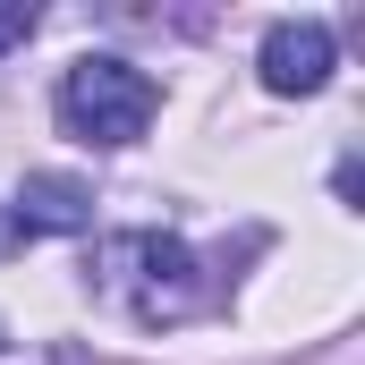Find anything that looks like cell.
<instances>
[{"mask_svg": "<svg viewBox=\"0 0 365 365\" xmlns=\"http://www.w3.org/2000/svg\"><path fill=\"white\" fill-rule=\"evenodd\" d=\"M86 289L110 314L145 323V331H170V323H187V314L204 306L195 247L170 238V230H110V238L93 247V264H86Z\"/></svg>", "mask_w": 365, "mask_h": 365, "instance_id": "cell-1", "label": "cell"}, {"mask_svg": "<svg viewBox=\"0 0 365 365\" xmlns=\"http://www.w3.org/2000/svg\"><path fill=\"white\" fill-rule=\"evenodd\" d=\"M51 110H60V128L93 145V153H119V145H136L145 128H153V110H162V86L136 68V60H119V51H86L60 93H51Z\"/></svg>", "mask_w": 365, "mask_h": 365, "instance_id": "cell-2", "label": "cell"}, {"mask_svg": "<svg viewBox=\"0 0 365 365\" xmlns=\"http://www.w3.org/2000/svg\"><path fill=\"white\" fill-rule=\"evenodd\" d=\"M331 68H340V43H331L323 17H280L272 34H264V51H255L264 93H323Z\"/></svg>", "mask_w": 365, "mask_h": 365, "instance_id": "cell-3", "label": "cell"}, {"mask_svg": "<svg viewBox=\"0 0 365 365\" xmlns=\"http://www.w3.org/2000/svg\"><path fill=\"white\" fill-rule=\"evenodd\" d=\"M9 221H17V238H77V230H93V187L68 170H26Z\"/></svg>", "mask_w": 365, "mask_h": 365, "instance_id": "cell-4", "label": "cell"}, {"mask_svg": "<svg viewBox=\"0 0 365 365\" xmlns=\"http://www.w3.org/2000/svg\"><path fill=\"white\" fill-rule=\"evenodd\" d=\"M34 26H43V9H34V0H0V60H9V51H26V43H34Z\"/></svg>", "mask_w": 365, "mask_h": 365, "instance_id": "cell-5", "label": "cell"}, {"mask_svg": "<svg viewBox=\"0 0 365 365\" xmlns=\"http://www.w3.org/2000/svg\"><path fill=\"white\" fill-rule=\"evenodd\" d=\"M0 247H17V221H9V204H0Z\"/></svg>", "mask_w": 365, "mask_h": 365, "instance_id": "cell-6", "label": "cell"}, {"mask_svg": "<svg viewBox=\"0 0 365 365\" xmlns=\"http://www.w3.org/2000/svg\"><path fill=\"white\" fill-rule=\"evenodd\" d=\"M0 349H9V323H0Z\"/></svg>", "mask_w": 365, "mask_h": 365, "instance_id": "cell-7", "label": "cell"}]
</instances>
